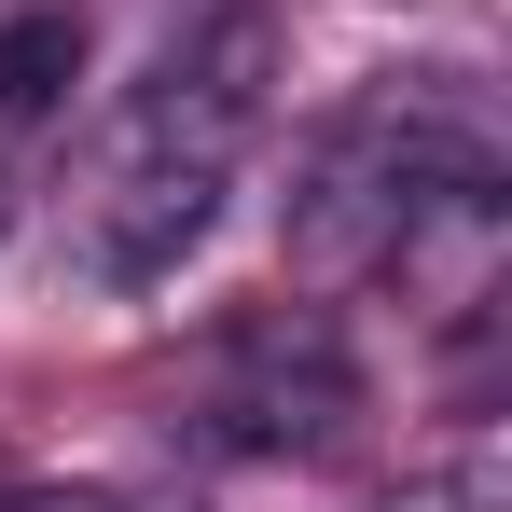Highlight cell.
I'll return each mask as SVG.
<instances>
[{
    "mask_svg": "<svg viewBox=\"0 0 512 512\" xmlns=\"http://www.w3.org/2000/svg\"><path fill=\"white\" fill-rule=\"evenodd\" d=\"M263 111H277V28H263V14L194 28L167 70L97 125V153L70 167V194H56V263H70L84 291H111V305L167 291L180 263L208 250V222H222L236 167H250Z\"/></svg>",
    "mask_w": 512,
    "mask_h": 512,
    "instance_id": "obj_1",
    "label": "cell"
},
{
    "mask_svg": "<svg viewBox=\"0 0 512 512\" xmlns=\"http://www.w3.org/2000/svg\"><path fill=\"white\" fill-rule=\"evenodd\" d=\"M457 194H499V111L471 97V70H388L291 167V277L305 291H360Z\"/></svg>",
    "mask_w": 512,
    "mask_h": 512,
    "instance_id": "obj_2",
    "label": "cell"
},
{
    "mask_svg": "<svg viewBox=\"0 0 512 512\" xmlns=\"http://www.w3.org/2000/svg\"><path fill=\"white\" fill-rule=\"evenodd\" d=\"M360 416V360L319 305H250L194 346V374L167 388V429L194 457H319Z\"/></svg>",
    "mask_w": 512,
    "mask_h": 512,
    "instance_id": "obj_3",
    "label": "cell"
},
{
    "mask_svg": "<svg viewBox=\"0 0 512 512\" xmlns=\"http://www.w3.org/2000/svg\"><path fill=\"white\" fill-rule=\"evenodd\" d=\"M70 84H84V14H70V0H14V14H0V125L56 111Z\"/></svg>",
    "mask_w": 512,
    "mask_h": 512,
    "instance_id": "obj_4",
    "label": "cell"
},
{
    "mask_svg": "<svg viewBox=\"0 0 512 512\" xmlns=\"http://www.w3.org/2000/svg\"><path fill=\"white\" fill-rule=\"evenodd\" d=\"M374 512H512V471H499V443L471 429V443H457L443 471H416L402 499H374Z\"/></svg>",
    "mask_w": 512,
    "mask_h": 512,
    "instance_id": "obj_5",
    "label": "cell"
},
{
    "mask_svg": "<svg viewBox=\"0 0 512 512\" xmlns=\"http://www.w3.org/2000/svg\"><path fill=\"white\" fill-rule=\"evenodd\" d=\"M0 222H14V167H0Z\"/></svg>",
    "mask_w": 512,
    "mask_h": 512,
    "instance_id": "obj_6",
    "label": "cell"
}]
</instances>
